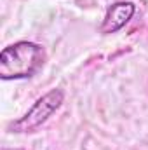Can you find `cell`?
<instances>
[{"instance_id":"1","label":"cell","mask_w":148,"mask_h":150,"mask_svg":"<svg viewBox=\"0 0 148 150\" xmlns=\"http://www.w3.org/2000/svg\"><path fill=\"white\" fill-rule=\"evenodd\" d=\"M45 63V51L33 42H16L0 52V77L28 79L33 77Z\"/></svg>"},{"instance_id":"2","label":"cell","mask_w":148,"mask_h":150,"mask_svg":"<svg viewBox=\"0 0 148 150\" xmlns=\"http://www.w3.org/2000/svg\"><path fill=\"white\" fill-rule=\"evenodd\" d=\"M65 100V94L61 89H52L49 91L45 96L38 98L35 101V105L25 113L21 119H18L16 122L11 124V131L12 133H33L38 127L56 112L61 103Z\"/></svg>"},{"instance_id":"3","label":"cell","mask_w":148,"mask_h":150,"mask_svg":"<svg viewBox=\"0 0 148 150\" xmlns=\"http://www.w3.org/2000/svg\"><path fill=\"white\" fill-rule=\"evenodd\" d=\"M136 12V5L131 2H117L113 4L101 25V33H115L117 30H120L122 26H125L129 23V19L134 16Z\"/></svg>"},{"instance_id":"4","label":"cell","mask_w":148,"mask_h":150,"mask_svg":"<svg viewBox=\"0 0 148 150\" xmlns=\"http://www.w3.org/2000/svg\"><path fill=\"white\" fill-rule=\"evenodd\" d=\"M4 150H7V149H4Z\"/></svg>"}]
</instances>
